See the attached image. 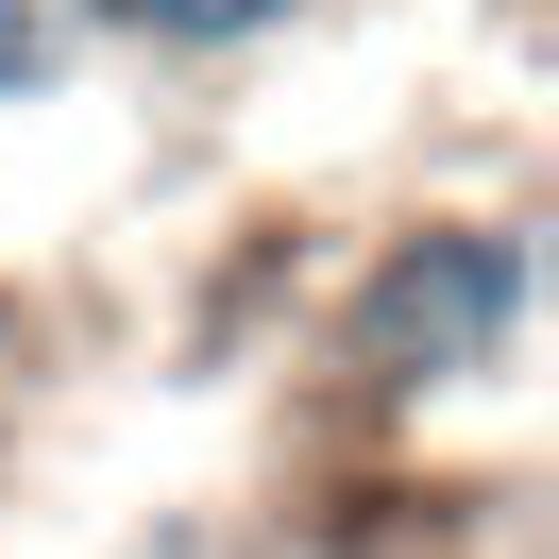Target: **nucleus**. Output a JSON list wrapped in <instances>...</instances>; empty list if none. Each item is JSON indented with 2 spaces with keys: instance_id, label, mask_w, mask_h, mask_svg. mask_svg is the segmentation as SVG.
Listing matches in <instances>:
<instances>
[{
  "instance_id": "f257e3e1",
  "label": "nucleus",
  "mask_w": 559,
  "mask_h": 559,
  "mask_svg": "<svg viewBox=\"0 0 559 559\" xmlns=\"http://www.w3.org/2000/svg\"><path fill=\"white\" fill-rule=\"evenodd\" d=\"M543 340V221L525 204H407L322 306V373L356 407H457L509 390Z\"/></svg>"
},
{
  "instance_id": "f03ea898",
  "label": "nucleus",
  "mask_w": 559,
  "mask_h": 559,
  "mask_svg": "<svg viewBox=\"0 0 559 559\" xmlns=\"http://www.w3.org/2000/svg\"><path fill=\"white\" fill-rule=\"evenodd\" d=\"M85 51H119V69H254V51H288L322 17V0H51Z\"/></svg>"
},
{
  "instance_id": "7ed1b4c3",
  "label": "nucleus",
  "mask_w": 559,
  "mask_h": 559,
  "mask_svg": "<svg viewBox=\"0 0 559 559\" xmlns=\"http://www.w3.org/2000/svg\"><path fill=\"white\" fill-rule=\"evenodd\" d=\"M69 103H103V51L51 0H0V119H69Z\"/></svg>"
},
{
  "instance_id": "20e7f679",
  "label": "nucleus",
  "mask_w": 559,
  "mask_h": 559,
  "mask_svg": "<svg viewBox=\"0 0 559 559\" xmlns=\"http://www.w3.org/2000/svg\"><path fill=\"white\" fill-rule=\"evenodd\" d=\"M0 559H17V475H0Z\"/></svg>"
}]
</instances>
